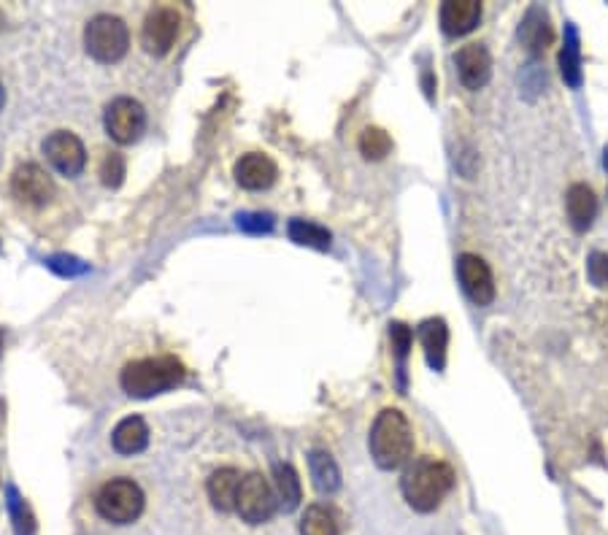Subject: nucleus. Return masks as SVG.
I'll list each match as a JSON object with an SVG mask.
<instances>
[{"label": "nucleus", "mask_w": 608, "mask_h": 535, "mask_svg": "<svg viewBox=\"0 0 608 535\" xmlns=\"http://www.w3.org/2000/svg\"><path fill=\"white\" fill-rule=\"evenodd\" d=\"M111 444L119 454H138L144 452L146 444H149V427L141 417H128L122 419L117 427H114V436H111Z\"/></svg>", "instance_id": "18"}, {"label": "nucleus", "mask_w": 608, "mask_h": 535, "mask_svg": "<svg viewBox=\"0 0 608 535\" xmlns=\"http://www.w3.org/2000/svg\"><path fill=\"white\" fill-rule=\"evenodd\" d=\"M122 179H125V157L119 155V152H111L100 163V182L106 184V187H119Z\"/></svg>", "instance_id": "26"}, {"label": "nucleus", "mask_w": 608, "mask_h": 535, "mask_svg": "<svg viewBox=\"0 0 608 535\" xmlns=\"http://www.w3.org/2000/svg\"><path fill=\"white\" fill-rule=\"evenodd\" d=\"M0 349H3V336H0Z\"/></svg>", "instance_id": "31"}, {"label": "nucleus", "mask_w": 608, "mask_h": 535, "mask_svg": "<svg viewBox=\"0 0 608 535\" xmlns=\"http://www.w3.org/2000/svg\"><path fill=\"white\" fill-rule=\"evenodd\" d=\"M368 446H371L373 463L379 465L382 471L400 468L414 452V436H411L409 419L403 417L398 409L382 411L373 422Z\"/></svg>", "instance_id": "2"}, {"label": "nucleus", "mask_w": 608, "mask_h": 535, "mask_svg": "<svg viewBox=\"0 0 608 535\" xmlns=\"http://www.w3.org/2000/svg\"><path fill=\"white\" fill-rule=\"evenodd\" d=\"M454 63H457L460 82H463L468 90H481L484 84L490 82L492 57L484 44H465L463 49L454 55Z\"/></svg>", "instance_id": "12"}, {"label": "nucleus", "mask_w": 608, "mask_h": 535, "mask_svg": "<svg viewBox=\"0 0 608 535\" xmlns=\"http://www.w3.org/2000/svg\"><path fill=\"white\" fill-rule=\"evenodd\" d=\"M336 514L325 506H309L300 519V535H338Z\"/></svg>", "instance_id": "22"}, {"label": "nucleus", "mask_w": 608, "mask_h": 535, "mask_svg": "<svg viewBox=\"0 0 608 535\" xmlns=\"http://www.w3.org/2000/svg\"><path fill=\"white\" fill-rule=\"evenodd\" d=\"M290 238L300 246H314L319 252L330 249V233L325 227L314 225V222H306V219H295L290 222Z\"/></svg>", "instance_id": "24"}, {"label": "nucleus", "mask_w": 608, "mask_h": 535, "mask_svg": "<svg viewBox=\"0 0 608 535\" xmlns=\"http://www.w3.org/2000/svg\"><path fill=\"white\" fill-rule=\"evenodd\" d=\"M271 225L273 219L263 217V214H244V217H238V227H244L249 233H263V230H271Z\"/></svg>", "instance_id": "29"}, {"label": "nucleus", "mask_w": 608, "mask_h": 535, "mask_svg": "<svg viewBox=\"0 0 608 535\" xmlns=\"http://www.w3.org/2000/svg\"><path fill=\"white\" fill-rule=\"evenodd\" d=\"M95 508L111 525H130L144 511V492L133 479H111L95 495Z\"/></svg>", "instance_id": "4"}, {"label": "nucleus", "mask_w": 608, "mask_h": 535, "mask_svg": "<svg viewBox=\"0 0 608 535\" xmlns=\"http://www.w3.org/2000/svg\"><path fill=\"white\" fill-rule=\"evenodd\" d=\"M560 71H563V79L571 87H579L581 84V52H579V36H576V28L565 30V46L560 52Z\"/></svg>", "instance_id": "23"}, {"label": "nucleus", "mask_w": 608, "mask_h": 535, "mask_svg": "<svg viewBox=\"0 0 608 535\" xmlns=\"http://www.w3.org/2000/svg\"><path fill=\"white\" fill-rule=\"evenodd\" d=\"M457 273H460V284H463L465 295L476 306H490L495 300V279H492L490 265L484 263L479 254H460Z\"/></svg>", "instance_id": "10"}, {"label": "nucleus", "mask_w": 608, "mask_h": 535, "mask_svg": "<svg viewBox=\"0 0 608 535\" xmlns=\"http://www.w3.org/2000/svg\"><path fill=\"white\" fill-rule=\"evenodd\" d=\"M360 152L365 160H384L392 152V138L384 133L382 127H368L360 136Z\"/></svg>", "instance_id": "25"}, {"label": "nucleus", "mask_w": 608, "mask_h": 535, "mask_svg": "<svg viewBox=\"0 0 608 535\" xmlns=\"http://www.w3.org/2000/svg\"><path fill=\"white\" fill-rule=\"evenodd\" d=\"M238 487H241V473L236 468H219V471L211 473L209 484H206L211 506L222 511V514L236 511Z\"/></svg>", "instance_id": "15"}, {"label": "nucleus", "mask_w": 608, "mask_h": 535, "mask_svg": "<svg viewBox=\"0 0 608 535\" xmlns=\"http://www.w3.org/2000/svg\"><path fill=\"white\" fill-rule=\"evenodd\" d=\"M179 25H182V17L179 11L171 9V6H157L146 14L144 22V33H141V44L149 55L163 57L168 55L179 38Z\"/></svg>", "instance_id": "7"}, {"label": "nucleus", "mask_w": 608, "mask_h": 535, "mask_svg": "<svg viewBox=\"0 0 608 535\" xmlns=\"http://www.w3.org/2000/svg\"><path fill=\"white\" fill-rule=\"evenodd\" d=\"M519 36H522V41H525L530 52H536V55L538 52H544L546 46L552 44V28H549V22H546L544 11H530L525 22H522V28H519Z\"/></svg>", "instance_id": "20"}, {"label": "nucleus", "mask_w": 608, "mask_h": 535, "mask_svg": "<svg viewBox=\"0 0 608 535\" xmlns=\"http://www.w3.org/2000/svg\"><path fill=\"white\" fill-rule=\"evenodd\" d=\"M309 468H311V479H314V487L319 492H336L341 487V471H338L336 460L327 452H311L309 454Z\"/></svg>", "instance_id": "19"}, {"label": "nucleus", "mask_w": 608, "mask_h": 535, "mask_svg": "<svg viewBox=\"0 0 608 535\" xmlns=\"http://www.w3.org/2000/svg\"><path fill=\"white\" fill-rule=\"evenodd\" d=\"M454 487L452 465L441 463V460H417L409 471L403 473L400 490L403 498L419 514H430L436 511L444 498Z\"/></svg>", "instance_id": "1"}, {"label": "nucleus", "mask_w": 608, "mask_h": 535, "mask_svg": "<svg viewBox=\"0 0 608 535\" xmlns=\"http://www.w3.org/2000/svg\"><path fill=\"white\" fill-rule=\"evenodd\" d=\"M184 381V365L171 357H144V360H133L125 365V371L119 376L122 390L128 392L130 398H155L160 392L173 390L176 384Z\"/></svg>", "instance_id": "3"}, {"label": "nucleus", "mask_w": 608, "mask_h": 535, "mask_svg": "<svg viewBox=\"0 0 608 535\" xmlns=\"http://www.w3.org/2000/svg\"><path fill=\"white\" fill-rule=\"evenodd\" d=\"M419 341L425 346V357L433 371L446 365V346H449V327L444 319H427L419 327Z\"/></svg>", "instance_id": "16"}, {"label": "nucleus", "mask_w": 608, "mask_h": 535, "mask_svg": "<svg viewBox=\"0 0 608 535\" xmlns=\"http://www.w3.org/2000/svg\"><path fill=\"white\" fill-rule=\"evenodd\" d=\"M587 276L595 287H608V254L592 252L587 260Z\"/></svg>", "instance_id": "27"}, {"label": "nucleus", "mask_w": 608, "mask_h": 535, "mask_svg": "<svg viewBox=\"0 0 608 535\" xmlns=\"http://www.w3.org/2000/svg\"><path fill=\"white\" fill-rule=\"evenodd\" d=\"M606 165H608V149H606Z\"/></svg>", "instance_id": "32"}, {"label": "nucleus", "mask_w": 608, "mask_h": 535, "mask_svg": "<svg viewBox=\"0 0 608 535\" xmlns=\"http://www.w3.org/2000/svg\"><path fill=\"white\" fill-rule=\"evenodd\" d=\"M11 190L22 203H30V206H46L49 200L55 198L52 176L44 168H38L36 163L19 165L14 179H11Z\"/></svg>", "instance_id": "11"}, {"label": "nucleus", "mask_w": 608, "mask_h": 535, "mask_svg": "<svg viewBox=\"0 0 608 535\" xmlns=\"http://www.w3.org/2000/svg\"><path fill=\"white\" fill-rule=\"evenodd\" d=\"M84 46L98 63H117L128 55L130 30L119 17L98 14L84 28Z\"/></svg>", "instance_id": "5"}, {"label": "nucleus", "mask_w": 608, "mask_h": 535, "mask_svg": "<svg viewBox=\"0 0 608 535\" xmlns=\"http://www.w3.org/2000/svg\"><path fill=\"white\" fill-rule=\"evenodd\" d=\"M565 209H568V219L576 230H587L598 214V198L587 184H573L565 195Z\"/></svg>", "instance_id": "17"}, {"label": "nucleus", "mask_w": 608, "mask_h": 535, "mask_svg": "<svg viewBox=\"0 0 608 535\" xmlns=\"http://www.w3.org/2000/svg\"><path fill=\"white\" fill-rule=\"evenodd\" d=\"M44 155L49 163L55 165V171L63 176H79L87 165V152L79 138L68 133V130H57L44 141Z\"/></svg>", "instance_id": "9"}, {"label": "nucleus", "mask_w": 608, "mask_h": 535, "mask_svg": "<svg viewBox=\"0 0 608 535\" xmlns=\"http://www.w3.org/2000/svg\"><path fill=\"white\" fill-rule=\"evenodd\" d=\"M441 30L446 36H465L471 33L481 19V3L479 0H449L441 6Z\"/></svg>", "instance_id": "14"}, {"label": "nucleus", "mask_w": 608, "mask_h": 535, "mask_svg": "<svg viewBox=\"0 0 608 535\" xmlns=\"http://www.w3.org/2000/svg\"><path fill=\"white\" fill-rule=\"evenodd\" d=\"M390 338H392V349H395V354H398L400 360H406V354H409V349H411V338H414V333H411L406 325L395 322V325L390 327Z\"/></svg>", "instance_id": "28"}, {"label": "nucleus", "mask_w": 608, "mask_h": 535, "mask_svg": "<svg viewBox=\"0 0 608 535\" xmlns=\"http://www.w3.org/2000/svg\"><path fill=\"white\" fill-rule=\"evenodd\" d=\"M276 508H279L276 492H273L271 484H268L260 473H249V476L241 479L236 511L244 522H249V525L271 522L273 514H276Z\"/></svg>", "instance_id": "6"}, {"label": "nucleus", "mask_w": 608, "mask_h": 535, "mask_svg": "<svg viewBox=\"0 0 608 535\" xmlns=\"http://www.w3.org/2000/svg\"><path fill=\"white\" fill-rule=\"evenodd\" d=\"M106 133H109L117 144H133L146 127L144 106L133 98L111 100L106 117H103Z\"/></svg>", "instance_id": "8"}, {"label": "nucleus", "mask_w": 608, "mask_h": 535, "mask_svg": "<svg viewBox=\"0 0 608 535\" xmlns=\"http://www.w3.org/2000/svg\"><path fill=\"white\" fill-rule=\"evenodd\" d=\"M233 173H236V182L244 190H268L276 182L279 168L268 155H244L236 163Z\"/></svg>", "instance_id": "13"}, {"label": "nucleus", "mask_w": 608, "mask_h": 535, "mask_svg": "<svg viewBox=\"0 0 608 535\" xmlns=\"http://www.w3.org/2000/svg\"><path fill=\"white\" fill-rule=\"evenodd\" d=\"M0 25H3V17H0Z\"/></svg>", "instance_id": "33"}, {"label": "nucleus", "mask_w": 608, "mask_h": 535, "mask_svg": "<svg viewBox=\"0 0 608 535\" xmlns=\"http://www.w3.org/2000/svg\"><path fill=\"white\" fill-rule=\"evenodd\" d=\"M273 484H276V500L284 511H295L300 506V479L292 465H276L273 468Z\"/></svg>", "instance_id": "21"}, {"label": "nucleus", "mask_w": 608, "mask_h": 535, "mask_svg": "<svg viewBox=\"0 0 608 535\" xmlns=\"http://www.w3.org/2000/svg\"><path fill=\"white\" fill-rule=\"evenodd\" d=\"M3 103H6V92H3V84H0V109H3Z\"/></svg>", "instance_id": "30"}]
</instances>
